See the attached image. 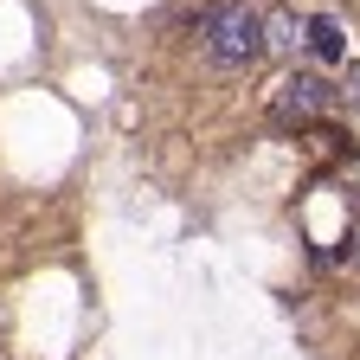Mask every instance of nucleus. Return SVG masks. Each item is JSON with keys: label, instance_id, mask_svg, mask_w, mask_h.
Segmentation results:
<instances>
[{"label": "nucleus", "instance_id": "nucleus-1", "mask_svg": "<svg viewBox=\"0 0 360 360\" xmlns=\"http://www.w3.org/2000/svg\"><path fill=\"white\" fill-rule=\"evenodd\" d=\"M206 58L219 71H245L264 58V13L245 7V0H225V7L206 13Z\"/></svg>", "mask_w": 360, "mask_h": 360}, {"label": "nucleus", "instance_id": "nucleus-2", "mask_svg": "<svg viewBox=\"0 0 360 360\" xmlns=\"http://www.w3.org/2000/svg\"><path fill=\"white\" fill-rule=\"evenodd\" d=\"M335 103V90L315 77V71H290L283 84H277V122L283 129H296V122H309V116H322Z\"/></svg>", "mask_w": 360, "mask_h": 360}, {"label": "nucleus", "instance_id": "nucleus-3", "mask_svg": "<svg viewBox=\"0 0 360 360\" xmlns=\"http://www.w3.org/2000/svg\"><path fill=\"white\" fill-rule=\"evenodd\" d=\"M309 52H315V58H347V39H341V26H335L328 13L309 20Z\"/></svg>", "mask_w": 360, "mask_h": 360}, {"label": "nucleus", "instance_id": "nucleus-4", "mask_svg": "<svg viewBox=\"0 0 360 360\" xmlns=\"http://www.w3.org/2000/svg\"><path fill=\"white\" fill-rule=\"evenodd\" d=\"M290 45H296V20L290 13H270L264 20V52H290Z\"/></svg>", "mask_w": 360, "mask_h": 360}, {"label": "nucleus", "instance_id": "nucleus-5", "mask_svg": "<svg viewBox=\"0 0 360 360\" xmlns=\"http://www.w3.org/2000/svg\"><path fill=\"white\" fill-rule=\"evenodd\" d=\"M335 97H341L347 110H360V65H347V77H341V90H335Z\"/></svg>", "mask_w": 360, "mask_h": 360}, {"label": "nucleus", "instance_id": "nucleus-6", "mask_svg": "<svg viewBox=\"0 0 360 360\" xmlns=\"http://www.w3.org/2000/svg\"><path fill=\"white\" fill-rule=\"evenodd\" d=\"M354 257H360V187H354Z\"/></svg>", "mask_w": 360, "mask_h": 360}]
</instances>
